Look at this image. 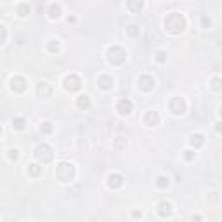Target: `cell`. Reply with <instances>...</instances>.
I'll use <instances>...</instances> for the list:
<instances>
[{
	"mask_svg": "<svg viewBox=\"0 0 222 222\" xmlns=\"http://www.w3.org/2000/svg\"><path fill=\"white\" fill-rule=\"evenodd\" d=\"M118 111L122 115H128L132 111V102L128 99H122L120 102H118Z\"/></svg>",
	"mask_w": 222,
	"mask_h": 222,
	"instance_id": "6da1fadb",
	"label": "cell"
},
{
	"mask_svg": "<svg viewBox=\"0 0 222 222\" xmlns=\"http://www.w3.org/2000/svg\"><path fill=\"white\" fill-rule=\"evenodd\" d=\"M78 87H80V80L76 78L75 75H71V76L66 78V89H70V90H76Z\"/></svg>",
	"mask_w": 222,
	"mask_h": 222,
	"instance_id": "7a4b0ae2",
	"label": "cell"
},
{
	"mask_svg": "<svg viewBox=\"0 0 222 222\" xmlns=\"http://www.w3.org/2000/svg\"><path fill=\"white\" fill-rule=\"evenodd\" d=\"M127 5L130 7L132 12H139L142 7V0H127Z\"/></svg>",
	"mask_w": 222,
	"mask_h": 222,
	"instance_id": "3957f363",
	"label": "cell"
},
{
	"mask_svg": "<svg viewBox=\"0 0 222 222\" xmlns=\"http://www.w3.org/2000/svg\"><path fill=\"white\" fill-rule=\"evenodd\" d=\"M182 109H184V102L181 99L172 101V111H174V113H182Z\"/></svg>",
	"mask_w": 222,
	"mask_h": 222,
	"instance_id": "277c9868",
	"label": "cell"
},
{
	"mask_svg": "<svg viewBox=\"0 0 222 222\" xmlns=\"http://www.w3.org/2000/svg\"><path fill=\"white\" fill-rule=\"evenodd\" d=\"M109 186L120 187L122 186V177H120V175H109Z\"/></svg>",
	"mask_w": 222,
	"mask_h": 222,
	"instance_id": "5b68a950",
	"label": "cell"
},
{
	"mask_svg": "<svg viewBox=\"0 0 222 222\" xmlns=\"http://www.w3.org/2000/svg\"><path fill=\"white\" fill-rule=\"evenodd\" d=\"M89 104H90V101H89L87 96H82V97L78 99V106H80V108L85 109V108H89Z\"/></svg>",
	"mask_w": 222,
	"mask_h": 222,
	"instance_id": "8992f818",
	"label": "cell"
},
{
	"mask_svg": "<svg viewBox=\"0 0 222 222\" xmlns=\"http://www.w3.org/2000/svg\"><path fill=\"white\" fill-rule=\"evenodd\" d=\"M101 87L102 89H108V87H111V78H108V76H102V78H101Z\"/></svg>",
	"mask_w": 222,
	"mask_h": 222,
	"instance_id": "52a82bcc",
	"label": "cell"
},
{
	"mask_svg": "<svg viewBox=\"0 0 222 222\" xmlns=\"http://www.w3.org/2000/svg\"><path fill=\"white\" fill-rule=\"evenodd\" d=\"M160 213H161V215H165V213H170V205L168 203H161L160 205Z\"/></svg>",
	"mask_w": 222,
	"mask_h": 222,
	"instance_id": "ba28073f",
	"label": "cell"
},
{
	"mask_svg": "<svg viewBox=\"0 0 222 222\" xmlns=\"http://www.w3.org/2000/svg\"><path fill=\"white\" fill-rule=\"evenodd\" d=\"M57 16H59V7H57V5L54 7L52 5V7H50V18H57Z\"/></svg>",
	"mask_w": 222,
	"mask_h": 222,
	"instance_id": "9c48e42d",
	"label": "cell"
},
{
	"mask_svg": "<svg viewBox=\"0 0 222 222\" xmlns=\"http://www.w3.org/2000/svg\"><path fill=\"white\" fill-rule=\"evenodd\" d=\"M158 186H160V187H165V186H168V179H165V177H160V179H158Z\"/></svg>",
	"mask_w": 222,
	"mask_h": 222,
	"instance_id": "30bf717a",
	"label": "cell"
},
{
	"mask_svg": "<svg viewBox=\"0 0 222 222\" xmlns=\"http://www.w3.org/2000/svg\"><path fill=\"white\" fill-rule=\"evenodd\" d=\"M23 123H24V122H23L21 118H18V120H14V122H12V125L16 127V128H23V127H24Z\"/></svg>",
	"mask_w": 222,
	"mask_h": 222,
	"instance_id": "8fae6325",
	"label": "cell"
},
{
	"mask_svg": "<svg viewBox=\"0 0 222 222\" xmlns=\"http://www.w3.org/2000/svg\"><path fill=\"white\" fill-rule=\"evenodd\" d=\"M18 11H19V16H26V12H28L30 9H28L26 5H21V7H19Z\"/></svg>",
	"mask_w": 222,
	"mask_h": 222,
	"instance_id": "7c38bea8",
	"label": "cell"
},
{
	"mask_svg": "<svg viewBox=\"0 0 222 222\" xmlns=\"http://www.w3.org/2000/svg\"><path fill=\"white\" fill-rule=\"evenodd\" d=\"M31 174H33V175L38 174V168H37V165H31Z\"/></svg>",
	"mask_w": 222,
	"mask_h": 222,
	"instance_id": "4fadbf2b",
	"label": "cell"
},
{
	"mask_svg": "<svg viewBox=\"0 0 222 222\" xmlns=\"http://www.w3.org/2000/svg\"><path fill=\"white\" fill-rule=\"evenodd\" d=\"M135 28H137V26H130V30H128V33H130V35H135V33H137V30H135Z\"/></svg>",
	"mask_w": 222,
	"mask_h": 222,
	"instance_id": "5bb4252c",
	"label": "cell"
},
{
	"mask_svg": "<svg viewBox=\"0 0 222 222\" xmlns=\"http://www.w3.org/2000/svg\"><path fill=\"white\" fill-rule=\"evenodd\" d=\"M11 158H14V160L18 158V151H16V149H12V151H11Z\"/></svg>",
	"mask_w": 222,
	"mask_h": 222,
	"instance_id": "9a60e30c",
	"label": "cell"
},
{
	"mask_svg": "<svg viewBox=\"0 0 222 222\" xmlns=\"http://www.w3.org/2000/svg\"><path fill=\"white\" fill-rule=\"evenodd\" d=\"M44 130L45 132H50V123H44Z\"/></svg>",
	"mask_w": 222,
	"mask_h": 222,
	"instance_id": "2e32d148",
	"label": "cell"
}]
</instances>
